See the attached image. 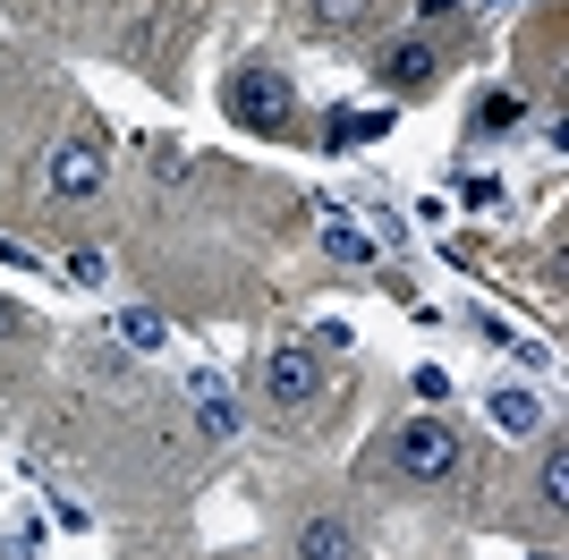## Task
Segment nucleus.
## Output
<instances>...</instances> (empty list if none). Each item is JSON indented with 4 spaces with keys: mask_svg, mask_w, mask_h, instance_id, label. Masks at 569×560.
<instances>
[{
    "mask_svg": "<svg viewBox=\"0 0 569 560\" xmlns=\"http://www.w3.org/2000/svg\"><path fill=\"white\" fill-rule=\"evenodd\" d=\"M391 459H400L408 484H451V476H459V433L442 417H417V424H400Z\"/></svg>",
    "mask_w": 569,
    "mask_h": 560,
    "instance_id": "1",
    "label": "nucleus"
},
{
    "mask_svg": "<svg viewBox=\"0 0 569 560\" xmlns=\"http://www.w3.org/2000/svg\"><path fill=\"white\" fill-rule=\"evenodd\" d=\"M221 111H230L238 128H263V137H272L289 119V77L281 69H238L230 86H221Z\"/></svg>",
    "mask_w": 569,
    "mask_h": 560,
    "instance_id": "2",
    "label": "nucleus"
},
{
    "mask_svg": "<svg viewBox=\"0 0 569 560\" xmlns=\"http://www.w3.org/2000/svg\"><path fill=\"white\" fill-rule=\"evenodd\" d=\"M323 391V349H263V399L272 408H307Z\"/></svg>",
    "mask_w": 569,
    "mask_h": 560,
    "instance_id": "3",
    "label": "nucleus"
},
{
    "mask_svg": "<svg viewBox=\"0 0 569 560\" xmlns=\"http://www.w3.org/2000/svg\"><path fill=\"white\" fill-rule=\"evenodd\" d=\"M102 179H111V162H102L94 137H60L43 153V187H51V196H94Z\"/></svg>",
    "mask_w": 569,
    "mask_h": 560,
    "instance_id": "4",
    "label": "nucleus"
},
{
    "mask_svg": "<svg viewBox=\"0 0 569 560\" xmlns=\"http://www.w3.org/2000/svg\"><path fill=\"white\" fill-rule=\"evenodd\" d=\"M188 399H196V417H204V433H213V442H230L238 424H247V417H238V399H230V382H221L213 366L188 373Z\"/></svg>",
    "mask_w": 569,
    "mask_h": 560,
    "instance_id": "5",
    "label": "nucleus"
},
{
    "mask_svg": "<svg viewBox=\"0 0 569 560\" xmlns=\"http://www.w3.org/2000/svg\"><path fill=\"white\" fill-rule=\"evenodd\" d=\"M323 256H332V263H382V238L357 230L349 212H323Z\"/></svg>",
    "mask_w": 569,
    "mask_h": 560,
    "instance_id": "6",
    "label": "nucleus"
},
{
    "mask_svg": "<svg viewBox=\"0 0 569 560\" xmlns=\"http://www.w3.org/2000/svg\"><path fill=\"white\" fill-rule=\"evenodd\" d=\"M298 560H357V536L340 518H307L298 527Z\"/></svg>",
    "mask_w": 569,
    "mask_h": 560,
    "instance_id": "7",
    "label": "nucleus"
},
{
    "mask_svg": "<svg viewBox=\"0 0 569 560\" xmlns=\"http://www.w3.org/2000/svg\"><path fill=\"white\" fill-rule=\"evenodd\" d=\"M493 424L510 442H527V433H545V399L536 391H493Z\"/></svg>",
    "mask_w": 569,
    "mask_h": 560,
    "instance_id": "8",
    "label": "nucleus"
},
{
    "mask_svg": "<svg viewBox=\"0 0 569 560\" xmlns=\"http://www.w3.org/2000/svg\"><path fill=\"white\" fill-rule=\"evenodd\" d=\"M162 340H170V323L153 314V306H128V314H119V349L128 357H153Z\"/></svg>",
    "mask_w": 569,
    "mask_h": 560,
    "instance_id": "9",
    "label": "nucleus"
},
{
    "mask_svg": "<svg viewBox=\"0 0 569 560\" xmlns=\"http://www.w3.org/2000/svg\"><path fill=\"white\" fill-rule=\"evenodd\" d=\"M391 119L382 111H332V128H323V144H366V137H382Z\"/></svg>",
    "mask_w": 569,
    "mask_h": 560,
    "instance_id": "10",
    "label": "nucleus"
},
{
    "mask_svg": "<svg viewBox=\"0 0 569 560\" xmlns=\"http://www.w3.org/2000/svg\"><path fill=\"white\" fill-rule=\"evenodd\" d=\"M382 77H400V86H426V77H433V51H426V43H400L391 60H382Z\"/></svg>",
    "mask_w": 569,
    "mask_h": 560,
    "instance_id": "11",
    "label": "nucleus"
},
{
    "mask_svg": "<svg viewBox=\"0 0 569 560\" xmlns=\"http://www.w3.org/2000/svg\"><path fill=\"white\" fill-rule=\"evenodd\" d=\"M315 26H332V34H349V26H366V0H307Z\"/></svg>",
    "mask_w": 569,
    "mask_h": 560,
    "instance_id": "12",
    "label": "nucleus"
},
{
    "mask_svg": "<svg viewBox=\"0 0 569 560\" xmlns=\"http://www.w3.org/2000/svg\"><path fill=\"white\" fill-rule=\"evenodd\" d=\"M545 501H552V510H569V450L561 442L545 450Z\"/></svg>",
    "mask_w": 569,
    "mask_h": 560,
    "instance_id": "13",
    "label": "nucleus"
},
{
    "mask_svg": "<svg viewBox=\"0 0 569 560\" xmlns=\"http://www.w3.org/2000/svg\"><path fill=\"white\" fill-rule=\"evenodd\" d=\"M69 280H77V289H102V280H111V263H102L94 247H77V256H69Z\"/></svg>",
    "mask_w": 569,
    "mask_h": 560,
    "instance_id": "14",
    "label": "nucleus"
},
{
    "mask_svg": "<svg viewBox=\"0 0 569 560\" xmlns=\"http://www.w3.org/2000/svg\"><path fill=\"white\" fill-rule=\"evenodd\" d=\"M0 263H18V272H34V256H26L18 238H0Z\"/></svg>",
    "mask_w": 569,
    "mask_h": 560,
    "instance_id": "15",
    "label": "nucleus"
},
{
    "mask_svg": "<svg viewBox=\"0 0 569 560\" xmlns=\"http://www.w3.org/2000/svg\"><path fill=\"white\" fill-rule=\"evenodd\" d=\"M0 331H18V306H0Z\"/></svg>",
    "mask_w": 569,
    "mask_h": 560,
    "instance_id": "16",
    "label": "nucleus"
}]
</instances>
